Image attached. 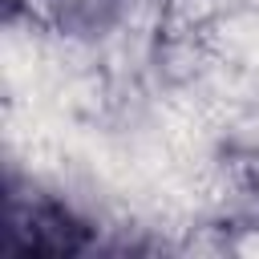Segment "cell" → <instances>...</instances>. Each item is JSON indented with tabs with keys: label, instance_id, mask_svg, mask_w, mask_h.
<instances>
[{
	"label": "cell",
	"instance_id": "6da1fadb",
	"mask_svg": "<svg viewBox=\"0 0 259 259\" xmlns=\"http://www.w3.org/2000/svg\"><path fill=\"white\" fill-rule=\"evenodd\" d=\"M12 243L20 251H77L85 243V231L69 210L53 202H32L28 210L12 202Z\"/></svg>",
	"mask_w": 259,
	"mask_h": 259
}]
</instances>
